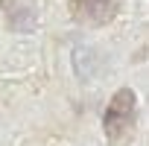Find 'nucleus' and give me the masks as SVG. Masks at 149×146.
I'll use <instances>...</instances> for the list:
<instances>
[{
  "label": "nucleus",
  "mask_w": 149,
  "mask_h": 146,
  "mask_svg": "<svg viewBox=\"0 0 149 146\" xmlns=\"http://www.w3.org/2000/svg\"><path fill=\"white\" fill-rule=\"evenodd\" d=\"M126 0H67V9L73 21H79L85 26H105L111 24Z\"/></svg>",
  "instance_id": "f03ea898"
},
{
  "label": "nucleus",
  "mask_w": 149,
  "mask_h": 146,
  "mask_svg": "<svg viewBox=\"0 0 149 146\" xmlns=\"http://www.w3.org/2000/svg\"><path fill=\"white\" fill-rule=\"evenodd\" d=\"M102 129L111 146H129L137 131V97L132 88L114 91V97L105 105L102 114Z\"/></svg>",
  "instance_id": "f257e3e1"
}]
</instances>
